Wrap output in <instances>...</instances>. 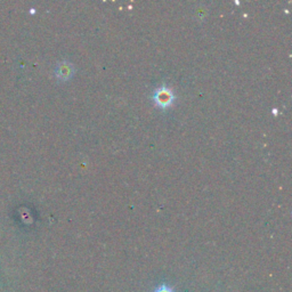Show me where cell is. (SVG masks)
<instances>
[{"mask_svg":"<svg viewBox=\"0 0 292 292\" xmlns=\"http://www.w3.org/2000/svg\"><path fill=\"white\" fill-rule=\"evenodd\" d=\"M170 99H171V97H170V95L168 91H162V93H159V96H158V102L159 103H162V104H167L170 102Z\"/></svg>","mask_w":292,"mask_h":292,"instance_id":"6da1fadb","label":"cell"},{"mask_svg":"<svg viewBox=\"0 0 292 292\" xmlns=\"http://www.w3.org/2000/svg\"><path fill=\"white\" fill-rule=\"evenodd\" d=\"M153 292H176L173 290V287L168 285L167 283H162V284L159 285L158 287H155Z\"/></svg>","mask_w":292,"mask_h":292,"instance_id":"7a4b0ae2","label":"cell"}]
</instances>
